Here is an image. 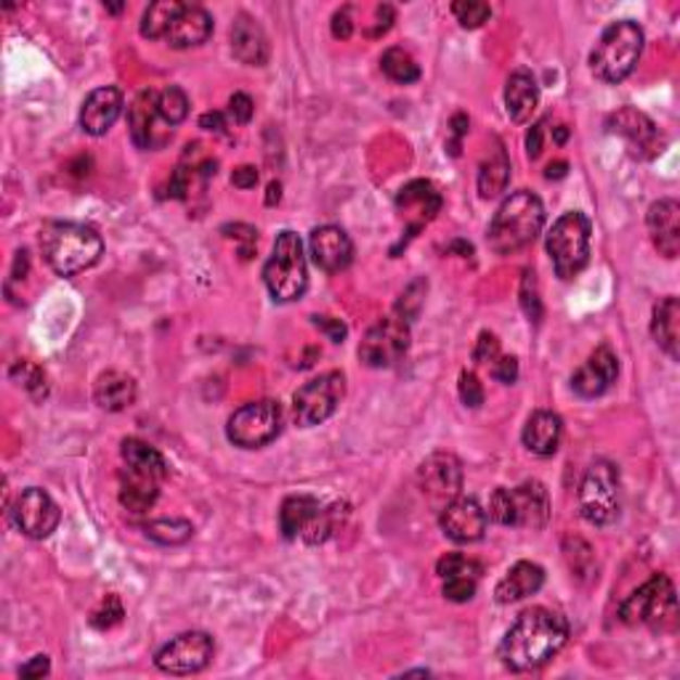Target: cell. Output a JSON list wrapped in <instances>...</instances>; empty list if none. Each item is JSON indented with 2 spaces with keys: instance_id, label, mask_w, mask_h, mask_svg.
Returning <instances> with one entry per match:
<instances>
[{
  "instance_id": "30bf717a",
  "label": "cell",
  "mask_w": 680,
  "mask_h": 680,
  "mask_svg": "<svg viewBox=\"0 0 680 680\" xmlns=\"http://www.w3.org/2000/svg\"><path fill=\"white\" fill-rule=\"evenodd\" d=\"M345 378L340 373H325L308 380L292 396V420L301 428L322 426L327 417L336 415L338 404L343 402Z\"/></svg>"
},
{
  "instance_id": "ffe728a7",
  "label": "cell",
  "mask_w": 680,
  "mask_h": 680,
  "mask_svg": "<svg viewBox=\"0 0 680 680\" xmlns=\"http://www.w3.org/2000/svg\"><path fill=\"white\" fill-rule=\"evenodd\" d=\"M511 518L513 527L521 529H542L551 518V500L547 489L540 481H524L516 489H511Z\"/></svg>"
},
{
  "instance_id": "603a6c76",
  "label": "cell",
  "mask_w": 680,
  "mask_h": 680,
  "mask_svg": "<svg viewBox=\"0 0 680 680\" xmlns=\"http://www.w3.org/2000/svg\"><path fill=\"white\" fill-rule=\"evenodd\" d=\"M231 51L248 67H264L268 62V38L253 16L240 14L231 25Z\"/></svg>"
},
{
  "instance_id": "680465c9",
  "label": "cell",
  "mask_w": 680,
  "mask_h": 680,
  "mask_svg": "<svg viewBox=\"0 0 680 680\" xmlns=\"http://www.w3.org/2000/svg\"><path fill=\"white\" fill-rule=\"evenodd\" d=\"M200 128L211 130V134H224L226 128L224 115H221V112H205V115L200 117Z\"/></svg>"
},
{
  "instance_id": "91938a15",
  "label": "cell",
  "mask_w": 680,
  "mask_h": 680,
  "mask_svg": "<svg viewBox=\"0 0 680 680\" xmlns=\"http://www.w3.org/2000/svg\"><path fill=\"white\" fill-rule=\"evenodd\" d=\"M452 134H455V139H457V141H461L463 136L468 134V117H465L463 112H461V115L452 117Z\"/></svg>"
},
{
  "instance_id": "d4e9b609",
  "label": "cell",
  "mask_w": 680,
  "mask_h": 680,
  "mask_svg": "<svg viewBox=\"0 0 680 680\" xmlns=\"http://www.w3.org/2000/svg\"><path fill=\"white\" fill-rule=\"evenodd\" d=\"M396 207L402 211V216L413 221L415 231L417 226H423L426 221L437 218V213L441 211V194L431 181L417 178V181H410L407 187L396 194Z\"/></svg>"
},
{
  "instance_id": "d590c367",
  "label": "cell",
  "mask_w": 680,
  "mask_h": 680,
  "mask_svg": "<svg viewBox=\"0 0 680 680\" xmlns=\"http://www.w3.org/2000/svg\"><path fill=\"white\" fill-rule=\"evenodd\" d=\"M380 70L391 77L393 83H402V86H410V83L420 80V64L415 62L413 53L393 46L380 56Z\"/></svg>"
},
{
  "instance_id": "277c9868",
  "label": "cell",
  "mask_w": 680,
  "mask_h": 680,
  "mask_svg": "<svg viewBox=\"0 0 680 680\" xmlns=\"http://www.w3.org/2000/svg\"><path fill=\"white\" fill-rule=\"evenodd\" d=\"M643 29L635 22H614L604 29V35L590 53V70L604 83H622L638 67L643 53Z\"/></svg>"
},
{
  "instance_id": "9f6ffc18",
  "label": "cell",
  "mask_w": 680,
  "mask_h": 680,
  "mask_svg": "<svg viewBox=\"0 0 680 680\" xmlns=\"http://www.w3.org/2000/svg\"><path fill=\"white\" fill-rule=\"evenodd\" d=\"M231 184L237 189H253L259 184V171L253 165H240V168L231 173Z\"/></svg>"
},
{
  "instance_id": "7402d4cb",
  "label": "cell",
  "mask_w": 680,
  "mask_h": 680,
  "mask_svg": "<svg viewBox=\"0 0 680 680\" xmlns=\"http://www.w3.org/2000/svg\"><path fill=\"white\" fill-rule=\"evenodd\" d=\"M648 235H652L654 248L665 259H676L680 253V205L670 197L656 200L646 213Z\"/></svg>"
},
{
  "instance_id": "94428289",
  "label": "cell",
  "mask_w": 680,
  "mask_h": 680,
  "mask_svg": "<svg viewBox=\"0 0 680 680\" xmlns=\"http://www.w3.org/2000/svg\"><path fill=\"white\" fill-rule=\"evenodd\" d=\"M566 168H569V165L564 163V160H558V163H551L547 165V171H545V178H564L566 176Z\"/></svg>"
},
{
  "instance_id": "484cf974",
  "label": "cell",
  "mask_w": 680,
  "mask_h": 680,
  "mask_svg": "<svg viewBox=\"0 0 680 680\" xmlns=\"http://www.w3.org/2000/svg\"><path fill=\"white\" fill-rule=\"evenodd\" d=\"M158 91H141L130 104L128 112V128L130 139L139 149H158L163 141L158 139Z\"/></svg>"
},
{
  "instance_id": "6125c7cd",
  "label": "cell",
  "mask_w": 680,
  "mask_h": 680,
  "mask_svg": "<svg viewBox=\"0 0 680 680\" xmlns=\"http://www.w3.org/2000/svg\"><path fill=\"white\" fill-rule=\"evenodd\" d=\"M279 197H282V184L274 181L268 184V194H266V205H274V202H279Z\"/></svg>"
},
{
  "instance_id": "44dd1931",
  "label": "cell",
  "mask_w": 680,
  "mask_h": 680,
  "mask_svg": "<svg viewBox=\"0 0 680 680\" xmlns=\"http://www.w3.org/2000/svg\"><path fill=\"white\" fill-rule=\"evenodd\" d=\"M123 112V91L115 86L97 88L88 93L80 110V125L88 136H104Z\"/></svg>"
},
{
  "instance_id": "681fc988",
  "label": "cell",
  "mask_w": 680,
  "mask_h": 680,
  "mask_svg": "<svg viewBox=\"0 0 680 680\" xmlns=\"http://www.w3.org/2000/svg\"><path fill=\"white\" fill-rule=\"evenodd\" d=\"M492 375H494V380H500V383H505V386L516 383V378H518L516 356H498V362L492 365Z\"/></svg>"
},
{
  "instance_id": "1f68e13d",
  "label": "cell",
  "mask_w": 680,
  "mask_h": 680,
  "mask_svg": "<svg viewBox=\"0 0 680 680\" xmlns=\"http://www.w3.org/2000/svg\"><path fill=\"white\" fill-rule=\"evenodd\" d=\"M93 399L106 413H123L136 402V380L130 375L110 369V373L99 375L97 386H93Z\"/></svg>"
},
{
  "instance_id": "11a10c76",
  "label": "cell",
  "mask_w": 680,
  "mask_h": 680,
  "mask_svg": "<svg viewBox=\"0 0 680 680\" xmlns=\"http://www.w3.org/2000/svg\"><path fill=\"white\" fill-rule=\"evenodd\" d=\"M542 139H545V123H534L527 134L529 160H537L542 154Z\"/></svg>"
},
{
  "instance_id": "5b68a950",
  "label": "cell",
  "mask_w": 680,
  "mask_h": 680,
  "mask_svg": "<svg viewBox=\"0 0 680 680\" xmlns=\"http://www.w3.org/2000/svg\"><path fill=\"white\" fill-rule=\"evenodd\" d=\"M264 282L268 295L277 303H292L308 288V266L303 242L295 231L285 229L274 242L272 255L264 266Z\"/></svg>"
},
{
  "instance_id": "9c48e42d",
  "label": "cell",
  "mask_w": 680,
  "mask_h": 680,
  "mask_svg": "<svg viewBox=\"0 0 680 680\" xmlns=\"http://www.w3.org/2000/svg\"><path fill=\"white\" fill-rule=\"evenodd\" d=\"M279 431H282V407L272 399L244 404L226 423V437L242 450H261V446L272 444Z\"/></svg>"
},
{
  "instance_id": "f1b7e54d",
  "label": "cell",
  "mask_w": 680,
  "mask_h": 680,
  "mask_svg": "<svg viewBox=\"0 0 680 680\" xmlns=\"http://www.w3.org/2000/svg\"><path fill=\"white\" fill-rule=\"evenodd\" d=\"M540 104V86L527 70H518L505 83V110L513 123H529Z\"/></svg>"
},
{
  "instance_id": "836d02e7",
  "label": "cell",
  "mask_w": 680,
  "mask_h": 680,
  "mask_svg": "<svg viewBox=\"0 0 680 680\" xmlns=\"http://www.w3.org/2000/svg\"><path fill=\"white\" fill-rule=\"evenodd\" d=\"M121 452H123V461H125V465H128V468L144 470V474H149V476H158L160 481L168 476V463H165V457L160 455L154 446H149L147 441L125 439Z\"/></svg>"
},
{
  "instance_id": "d6a6232c",
  "label": "cell",
  "mask_w": 680,
  "mask_h": 680,
  "mask_svg": "<svg viewBox=\"0 0 680 680\" xmlns=\"http://www.w3.org/2000/svg\"><path fill=\"white\" fill-rule=\"evenodd\" d=\"M508 181H511V160L508 154H505L503 144H498L492 158L481 163L479 194L484 197V200H492V197L503 194L505 189H508Z\"/></svg>"
},
{
  "instance_id": "f5cc1de1",
  "label": "cell",
  "mask_w": 680,
  "mask_h": 680,
  "mask_svg": "<svg viewBox=\"0 0 680 680\" xmlns=\"http://www.w3.org/2000/svg\"><path fill=\"white\" fill-rule=\"evenodd\" d=\"M351 33H354V22H351V9H340L336 16H332V35L340 40H349Z\"/></svg>"
},
{
  "instance_id": "6da1fadb",
  "label": "cell",
  "mask_w": 680,
  "mask_h": 680,
  "mask_svg": "<svg viewBox=\"0 0 680 680\" xmlns=\"http://www.w3.org/2000/svg\"><path fill=\"white\" fill-rule=\"evenodd\" d=\"M569 638V625L558 612L545 606L527 608L500 643V659L513 672H532L545 667L547 662L564 648Z\"/></svg>"
},
{
  "instance_id": "9a60e30c",
  "label": "cell",
  "mask_w": 680,
  "mask_h": 680,
  "mask_svg": "<svg viewBox=\"0 0 680 680\" xmlns=\"http://www.w3.org/2000/svg\"><path fill=\"white\" fill-rule=\"evenodd\" d=\"M417 484H420L423 494L431 500L433 505L444 508L455 498H461L463 489V465L450 452H433L431 457L420 463L417 468Z\"/></svg>"
},
{
  "instance_id": "3957f363",
  "label": "cell",
  "mask_w": 680,
  "mask_h": 680,
  "mask_svg": "<svg viewBox=\"0 0 680 680\" xmlns=\"http://www.w3.org/2000/svg\"><path fill=\"white\" fill-rule=\"evenodd\" d=\"M545 226V205L534 192L521 189L505 197L489 224V248L498 255H511L537 240Z\"/></svg>"
},
{
  "instance_id": "6f0895ef",
  "label": "cell",
  "mask_w": 680,
  "mask_h": 680,
  "mask_svg": "<svg viewBox=\"0 0 680 680\" xmlns=\"http://www.w3.org/2000/svg\"><path fill=\"white\" fill-rule=\"evenodd\" d=\"M187 192H189V171L176 168V173H173V178H171V197H178V200H184Z\"/></svg>"
},
{
  "instance_id": "f6af8a7d",
  "label": "cell",
  "mask_w": 680,
  "mask_h": 680,
  "mask_svg": "<svg viewBox=\"0 0 680 680\" xmlns=\"http://www.w3.org/2000/svg\"><path fill=\"white\" fill-rule=\"evenodd\" d=\"M521 306L524 312H527L529 319L540 322L542 316V303H540V292H537V279H534V272H527L524 274V282H521Z\"/></svg>"
},
{
  "instance_id": "b9f144b4",
  "label": "cell",
  "mask_w": 680,
  "mask_h": 680,
  "mask_svg": "<svg viewBox=\"0 0 680 680\" xmlns=\"http://www.w3.org/2000/svg\"><path fill=\"white\" fill-rule=\"evenodd\" d=\"M437 575L441 577V580H446V577H455V575H476L479 577L481 569H479V564H474V561L461 556V553H446V556L439 558Z\"/></svg>"
},
{
  "instance_id": "7c38bea8",
  "label": "cell",
  "mask_w": 680,
  "mask_h": 680,
  "mask_svg": "<svg viewBox=\"0 0 680 680\" xmlns=\"http://www.w3.org/2000/svg\"><path fill=\"white\" fill-rule=\"evenodd\" d=\"M410 349V322L402 319L399 314L386 316L378 325L367 330V336L360 343V360L362 365L373 369L393 367L402 362V356Z\"/></svg>"
},
{
  "instance_id": "7dc6e473",
  "label": "cell",
  "mask_w": 680,
  "mask_h": 680,
  "mask_svg": "<svg viewBox=\"0 0 680 680\" xmlns=\"http://www.w3.org/2000/svg\"><path fill=\"white\" fill-rule=\"evenodd\" d=\"M500 356V340L492 332H481L479 340H476L474 349V362L476 365H494Z\"/></svg>"
},
{
  "instance_id": "ba28073f",
  "label": "cell",
  "mask_w": 680,
  "mask_h": 680,
  "mask_svg": "<svg viewBox=\"0 0 680 680\" xmlns=\"http://www.w3.org/2000/svg\"><path fill=\"white\" fill-rule=\"evenodd\" d=\"M580 513L593 527H608L619 518L622 494H619V470L612 463L599 461L588 468L580 484Z\"/></svg>"
},
{
  "instance_id": "bcb514c9",
  "label": "cell",
  "mask_w": 680,
  "mask_h": 680,
  "mask_svg": "<svg viewBox=\"0 0 680 680\" xmlns=\"http://www.w3.org/2000/svg\"><path fill=\"white\" fill-rule=\"evenodd\" d=\"M457 391H461V399H463L465 407L476 410V407H481V404H484V386H481V380L476 378L474 373H468V369H465V373L461 375V386H457Z\"/></svg>"
},
{
  "instance_id": "ee69618b",
  "label": "cell",
  "mask_w": 680,
  "mask_h": 680,
  "mask_svg": "<svg viewBox=\"0 0 680 680\" xmlns=\"http://www.w3.org/2000/svg\"><path fill=\"white\" fill-rule=\"evenodd\" d=\"M121 619H123L121 601H117V595H106V601H104V604H101V608H97V612H93L91 625L97 630H110V628H115V625L121 622Z\"/></svg>"
},
{
  "instance_id": "db71d44e",
  "label": "cell",
  "mask_w": 680,
  "mask_h": 680,
  "mask_svg": "<svg viewBox=\"0 0 680 680\" xmlns=\"http://www.w3.org/2000/svg\"><path fill=\"white\" fill-rule=\"evenodd\" d=\"M49 670H51L49 656L38 654V656H33V659H29L25 667H22L20 676L22 678H43V676H49Z\"/></svg>"
},
{
  "instance_id": "e575fe53",
  "label": "cell",
  "mask_w": 680,
  "mask_h": 680,
  "mask_svg": "<svg viewBox=\"0 0 680 680\" xmlns=\"http://www.w3.org/2000/svg\"><path fill=\"white\" fill-rule=\"evenodd\" d=\"M181 0H158L144 11V20H141V35L149 40H165L168 38L173 22L184 11Z\"/></svg>"
},
{
  "instance_id": "8fae6325",
  "label": "cell",
  "mask_w": 680,
  "mask_h": 680,
  "mask_svg": "<svg viewBox=\"0 0 680 680\" xmlns=\"http://www.w3.org/2000/svg\"><path fill=\"white\" fill-rule=\"evenodd\" d=\"M336 513L319 503V500L308 498V494H295V498H288L282 503V511H279V529L288 540H295V537H303L306 542H325L327 537L336 529Z\"/></svg>"
},
{
  "instance_id": "f546056e",
  "label": "cell",
  "mask_w": 680,
  "mask_h": 680,
  "mask_svg": "<svg viewBox=\"0 0 680 680\" xmlns=\"http://www.w3.org/2000/svg\"><path fill=\"white\" fill-rule=\"evenodd\" d=\"M160 498V479L144 470L125 468L121 470V505L130 513H147Z\"/></svg>"
},
{
  "instance_id": "60d3db41",
  "label": "cell",
  "mask_w": 680,
  "mask_h": 680,
  "mask_svg": "<svg viewBox=\"0 0 680 680\" xmlns=\"http://www.w3.org/2000/svg\"><path fill=\"white\" fill-rule=\"evenodd\" d=\"M476 582H479V577L476 575L446 577L444 580V599L455 601V604H465V601H470L476 595Z\"/></svg>"
},
{
  "instance_id": "8992f818",
  "label": "cell",
  "mask_w": 680,
  "mask_h": 680,
  "mask_svg": "<svg viewBox=\"0 0 680 680\" xmlns=\"http://www.w3.org/2000/svg\"><path fill=\"white\" fill-rule=\"evenodd\" d=\"M619 619L630 628H652V630H672L678 622V601L676 588L670 577L654 575L643 588L625 599L619 606Z\"/></svg>"
},
{
  "instance_id": "8d00e7d4",
  "label": "cell",
  "mask_w": 680,
  "mask_h": 680,
  "mask_svg": "<svg viewBox=\"0 0 680 680\" xmlns=\"http://www.w3.org/2000/svg\"><path fill=\"white\" fill-rule=\"evenodd\" d=\"M149 540H154L158 545H184V542L192 540L194 527L184 518H158V521H149L144 527Z\"/></svg>"
},
{
  "instance_id": "be15d7a7",
  "label": "cell",
  "mask_w": 680,
  "mask_h": 680,
  "mask_svg": "<svg viewBox=\"0 0 680 680\" xmlns=\"http://www.w3.org/2000/svg\"><path fill=\"white\" fill-rule=\"evenodd\" d=\"M553 139H556V144H566V139H569V128H566V125H558V128L553 130Z\"/></svg>"
},
{
  "instance_id": "d6986e66",
  "label": "cell",
  "mask_w": 680,
  "mask_h": 680,
  "mask_svg": "<svg viewBox=\"0 0 680 680\" xmlns=\"http://www.w3.org/2000/svg\"><path fill=\"white\" fill-rule=\"evenodd\" d=\"M619 375V360L608 345H601L593 354L588 356V362L571 375V389H575L577 396L582 399H595L604 396V393L612 389L614 380Z\"/></svg>"
},
{
  "instance_id": "ac0fdd59",
  "label": "cell",
  "mask_w": 680,
  "mask_h": 680,
  "mask_svg": "<svg viewBox=\"0 0 680 680\" xmlns=\"http://www.w3.org/2000/svg\"><path fill=\"white\" fill-rule=\"evenodd\" d=\"M308 250H312L314 264L327 274L343 272L354 261V242L340 226L332 224L316 226L308 237Z\"/></svg>"
},
{
  "instance_id": "e0dca14e",
  "label": "cell",
  "mask_w": 680,
  "mask_h": 680,
  "mask_svg": "<svg viewBox=\"0 0 680 680\" xmlns=\"http://www.w3.org/2000/svg\"><path fill=\"white\" fill-rule=\"evenodd\" d=\"M487 521H489L487 511L481 508L476 500L468 498H455L452 503H446L444 508H441L439 518L444 534L450 537L452 542H457V545L479 542L487 532Z\"/></svg>"
},
{
  "instance_id": "7a4b0ae2",
  "label": "cell",
  "mask_w": 680,
  "mask_h": 680,
  "mask_svg": "<svg viewBox=\"0 0 680 680\" xmlns=\"http://www.w3.org/2000/svg\"><path fill=\"white\" fill-rule=\"evenodd\" d=\"M40 250L43 259L59 277H75V274L91 268L104 253V240L97 229L73 221H51L40 231Z\"/></svg>"
},
{
  "instance_id": "5bb4252c",
  "label": "cell",
  "mask_w": 680,
  "mask_h": 680,
  "mask_svg": "<svg viewBox=\"0 0 680 680\" xmlns=\"http://www.w3.org/2000/svg\"><path fill=\"white\" fill-rule=\"evenodd\" d=\"M16 529L22 534L33 537V540H46L56 532L59 521H62V511L53 503V498L46 489L29 487L16 498L14 511H11Z\"/></svg>"
},
{
  "instance_id": "52a82bcc",
  "label": "cell",
  "mask_w": 680,
  "mask_h": 680,
  "mask_svg": "<svg viewBox=\"0 0 680 680\" xmlns=\"http://www.w3.org/2000/svg\"><path fill=\"white\" fill-rule=\"evenodd\" d=\"M590 235H593V226H590V218L580 211L564 213V216L551 226L545 248L561 279L577 277V274L588 266Z\"/></svg>"
},
{
  "instance_id": "f35d334b",
  "label": "cell",
  "mask_w": 680,
  "mask_h": 680,
  "mask_svg": "<svg viewBox=\"0 0 680 680\" xmlns=\"http://www.w3.org/2000/svg\"><path fill=\"white\" fill-rule=\"evenodd\" d=\"M11 378H14L20 386H25V391H29V396H33L35 402L46 399V393H49L46 373L40 367L29 365V362H20V365H14V369H11Z\"/></svg>"
},
{
  "instance_id": "c3c4849f",
  "label": "cell",
  "mask_w": 680,
  "mask_h": 680,
  "mask_svg": "<svg viewBox=\"0 0 680 680\" xmlns=\"http://www.w3.org/2000/svg\"><path fill=\"white\" fill-rule=\"evenodd\" d=\"M253 112H255V106H253V99L248 97V93H235V97L229 99V115H231V121L235 123H240V125H248L250 121H253Z\"/></svg>"
},
{
  "instance_id": "7bdbcfd3",
  "label": "cell",
  "mask_w": 680,
  "mask_h": 680,
  "mask_svg": "<svg viewBox=\"0 0 680 680\" xmlns=\"http://www.w3.org/2000/svg\"><path fill=\"white\" fill-rule=\"evenodd\" d=\"M489 518L500 527H513V518H511V489L500 487L494 489L492 498H489Z\"/></svg>"
},
{
  "instance_id": "4dcf8cb0",
  "label": "cell",
  "mask_w": 680,
  "mask_h": 680,
  "mask_svg": "<svg viewBox=\"0 0 680 680\" xmlns=\"http://www.w3.org/2000/svg\"><path fill=\"white\" fill-rule=\"evenodd\" d=\"M652 336L670 360L680 356V301L676 295L662 298L652 314Z\"/></svg>"
},
{
  "instance_id": "2e32d148",
  "label": "cell",
  "mask_w": 680,
  "mask_h": 680,
  "mask_svg": "<svg viewBox=\"0 0 680 680\" xmlns=\"http://www.w3.org/2000/svg\"><path fill=\"white\" fill-rule=\"evenodd\" d=\"M608 134H617L628 141L630 154L638 160H654L662 152V134L656 123L643 112L622 106L606 121Z\"/></svg>"
},
{
  "instance_id": "cb8c5ba5",
  "label": "cell",
  "mask_w": 680,
  "mask_h": 680,
  "mask_svg": "<svg viewBox=\"0 0 680 680\" xmlns=\"http://www.w3.org/2000/svg\"><path fill=\"white\" fill-rule=\"evenodd\" d=\"M211 35H213V16L207 14L202 5L187 3L184 5L181 14L176 16V22H173L165 43H168L171 49H178V51L194 49V46L205 43Z\"/></svg>"
},
{
  "instance_id": "83f0119b",
  "label": "cell",
  "mask_w": 680,
  "mask_h": 680,
  "mask_svg": "<svg viewBox=\"0 0 680 680\" xmlns=\"http://www.w3.org/2000/svg\"><path fill=\"white\" fill-rule=\"evenodd\" d=\"M542 582H545L542 566L532 564V561H518L494 588V599H498V604H516V601L534 595L542 588Z\"/></svg>"
},
{
  "instance_id": "4fadbf2b",
  "label": "cell",
  "mask_w": 680,
  "mask_h": 680,
  "mask_svg": "<svg viewBox=\"0 0 680 680\" xmlns=\"http://www.w3.org/2000/svg\"><path fill=\"white\" fill-rule=\"evenodd\" d=\"M213 654H216V643L207 632L192 630L181 632L173 641L165 643L154 656V665L168 676H194V672L205 670L211 665Z\"/></svg>"
},
{
  "instance_id": "ab89813d",
  "label": "cell",
  "mask_w": 680,
  "mask_h": 680,
  "mask_svg": "<svg viewBox=\"0 0 680 680\" xmlns=\"http://www.w3.org/2000/svg\"><path fill=\"white\" fill-rule=\"evenodd\" d=\"M452 14L457 16V22L465 29H476L489 22L492 9L487 3H479V0H461V3H452Z\"/></svg>"
},
{
  "instance_id": "816d5d0a",
  "label": "cell",
  "mask_w": 680,
  "mask_h": 680,
  "mask_svg": "<svg viewBox=\"0 0 680 680\" xmlns=\"http://www.w3.org/2000/svg\"><path fill=\"white\" fill-rule=\"evenodd\" d=\"M314 325L319 327L322 332H327L330 336L332 343H343L345 338V325L340 319H332V316H312Z\"/></svg>"
},
{
  "instance_id": "74e56055",
  "label": "cell",
  "mask_w": 680,
  "mask_h": 680,
  "mask_svg": "<svg viewBox=\"0 0 680 680\" xmlns=\"http://www.w3.org/2000/svg\"><path fill=\"white\" fill-rule=\"evenodd\" d=\"M158 115L160 121H163L165 125H178L187 121L189 115V99L187 93L181 91L178 86H168L163 88V91H158Z\"/></svg>"
},
{
  "instance_id": "f907efd6",
  "label": "cell",
  "mask_w": 680,
  "mask_h": 680,
  "mask_svg": "<svg viewBox=\"0 0 680 680\" xmlns=\"http://www.w3.org/2000/svg\"><path fill=\"white\" fill-rule=\"evenodd\" d=\"M393 20H396V11H393L389 3L378 5V9H375V22H373V27L367 29L369 38H380V35L389 33L391 25H393Z\"/></svg>"
},
{
  "instance_id": "4316f807",
  "label": "cell",
  "mask_w": 680,
  "mask_h": 680,
  "mask_svg": "<svg viewBox=\"0 0 680 680\" xmlns=\"http://www.w3.org/2000/svg\"><path fill=\"white\" fill-rule=\"evenodd\" d=\"M561 433H564V423L556 413H547V410H537L529 417L527 426H524V446L537 457H551L558 452Z\"/></svg>"
}]
</instances>
